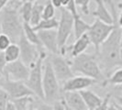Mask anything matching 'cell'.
Instances as JSON below:
<instances>
[{"mask_svg":"<svg viewBox=\"0 0 122 110\" xmlns=\"http://www.w3.org/2000/svg\"><path fill=\"white\" fill-rule=\"evenodd\" d=\"M37 110H53V106L48 103H39L37 105Z\"/></svg>","mask_w":122,"mask_h":110,"instance_id":"cell-34","label":"cell"},{"mask_svg":"<svg viewBox=\"0 0 122 110\" xmlns=\"http://www.w3.org/2000/svg\"><path fill=\"white\" fill-rule=\"evenodd\" d=\"M18 45L20 49V60L24 62L28 67L30 68L38 60L40 53L41 50H39V47L30 43L23 34L21 35L19 40L18 41Z\"/></svg>","mask_w":122,"mask_h":110,"instance_id":"cell-9","label":"cell"},{"mask_svg":"<svg viewBox=\"0 0 122 110\" xmlns=\"http://www.w3.org/2000/svg\"><path fill=\"white\" fill-rule=\"evenodd\" d=\"M19 5L6 6L0 12L2 33L10 38L11 41L18 42L23 34V21L19 16Z\"/></svg>","mask_w":122,"mask_h":110,"instance_id":"cell-3","label":"cell"},{"mask_svg":"<svg viewBox=\"0 0 122 110\" xmlns=\"http://www.w3.org/2000/svg\"><path fill=\"white\" fill-rule=\"evenodd\" d=\"M52 106H53V110H65V105L62 99L54 102Z\"/></svg>","mask_w":122,"mask_h":110,"instance_id":"cell-33","label":"cell"},{"mask_svg":"<svg viewBox=\"0 0 122 110\" xmlns=\"http://www.w3.org/2000/svg\"><path fill=\"white\" fill-rule=\"evenodd\" d=\"M25 1H29V2H32L33 3V2H38L39 0H25Z\"/></svg>","mask_w":122,"mask_h":110,"instance_id":"cell-45","label":"cell"},{"mask_svg":"<svg viewBox=\"0 0 122 110\" xmlns=\"http://www.w3.org/2000/svg\"><path fill=\"white\" fill-rule=\"evenodd\" d=\"M61 98L73 110H89L79 92H64Z\"/></svg>","mask_w":122,"mask_h":110,"instance_id":"cell-14","label":"cell"},{"mask_svg":"<svg viewBox=\"0 0 122 110\" xmlns=\"http://www.w3.org/2000/svg\"><path fill=\"white\" fill-rule=\"evenodd\" d=\"M6 110H16V106L14 103L12 102V100H9L8 103L6 105Z\"/></svg>","mask_w":122,"mask_h":110,"instance_id":"cell-37","label":"cell"},{"mask_svg":"<svg viewBox=\"0 0 122 110\" xmlns=\"http://www.w3.org/2000/svg\"><path fill=\"white\" fill-rule=\"evenodd\" d=\"M46 59V53L41 50L40 56L36 62L31 66L29 79L25 83L29 86V88L33 92L34 95H36L40 100H44V94L42 88L43 81V66L44 61Z\"/></svg>","mask_w":122,"mask_h":110,"instance_id":"cell-5","label":"cell"},{"mask_svg":"<svg viewBox=\"0 0 122 110\" xmlns=\"http://www.w3.org/2000/svg\"><path fill=\"white\" fill-rule=\"evenodd\" d=\"M111 98H113V102L118 105H122V85H114L109 93Z\"/></svg>","mask_w":122,"mask_h":110,"instance_id":"cell-25","label":"cell"},{"mask_svg":"<svg viewBox=\"0 0 122 110\" xmlns=\"http://www.w3.org/2000/svg\"><path fill=\"white\" fill-rule=\"evenodd\" d=\"M89 29H90V25L86 23L85 20H83L80 15L73 18V33L75 40L79 39L81 36L87 33Z\"/></svg>","mask_w":122,"mask_h":110,"instance_id":"cell-18","label":"cell"},{"mask_svg":"<svg viewBox=\"0 0 122 110\" xmlns=\"http://www.w3.org/2000/svg\"><path fill=\"white\" fill-rule=\"evenodd\" d=\"M12 1H13V3L16 4V5H21L25 0H12Z\"/></svg>","mask_w":122,"mask_h":110,"instance_id":"cell-40","label":"cell"},{"mask_svg":"<svg viewBox=\"0 0 122 110\" xmlns=\"http://www.w3.org/2000/svg\"><path fill=\"white\" fill-rule=\"evenodd\" d=\"M1 88L6 92L11 100L25 96H34L33 92L29 88L25 82L5 79Z\"/></svg>","mask_w":122,"mask_h":110,"instance_id":"cell-11","label":"cell"},{"mask_svg":"<svg viewBox=\"0 0 122 110\" xmlns=\"http://www.w3.org/2000/svg\"><path fill=\"white\" fill-rule=\"evenodd\" d=\"M60 9H61V18L59 20V26L57 29V35H58V45L60 50V55L63 56L67 51V48H65L66 42L73 30V17L64 7H61Z\"/></svg>","mask_w":122,"mask_h":110,"instance_id":"cell-6","label":"cell"},{"mask_svg":"<svg viewBox=\"0 0 122 110\" xmlns=\"http://www.w3.org/2000/svg\"><path fill=\"white\" fill-rule=\"evenodd\" d=\"M5 59L7 63L19 60L20 58V49L17 43H11L10 46L4 51Z\"/></svg>","mask_w":122,"mask_h":110,"instance_id":"cell-21","label":"cell"},{"mask_svg":"<svg viewBox=\"0 0 122 110\" xmlns=\"http://www.w3.org/2000/svg\"><path fill=\"white\" fill-rule=\"evenodd\" d=\"M117 24L120 28H122V11L120 12L119 16L117 17Z\"/></svg>","mask_w":122,"mask_h":110,"instance_id":"cell-38","label":"cell"},{"mask_svg":"<svg viewBox=\"0 0 122 110\" xmlns=\"http://www.w3.org/2000/svg\"><path fill=\"white\" fill-rule=\"evenodd\" d=\"M95 84H97L96 80L79 75V76H73V78L69 79L68 81L64 82L62 87H61V92H80L82 90H86L88 87L92 86Z\"/></svg>","mask_w":122,"mask_h":110,"instance_id":"cell-12","label":"cell"},{"mask_svg":"<svg viewBox=\"0 0 122 110\" xmlns=\"http://www.w3.org/2000/svg\"><path fill=\"white\" fill-rule=\"evenodd\" d=\"M32 8H33V3L29 1H24L19 6L18 13L24 23H30Z\"/></svg>","mask_w":122,"mask_h":110,"instance_id":"cell-22","label":"cell"},{"mask_svg":"<svg viewBox=\"0 0 122 110\" xmlns=\"http://www.w3.org/2000/svg\"><path fill=\"white\" fill-rule=\"evenodd\" d=\"M117 7H118V8H120V9H122V0H121V2H120V3L118 4Z\"/></svg>","mask_w":122,"mask_h":110,"instance_id":"cell-43","label":"cell"},{"mask_svg":"<svg viewBox=\"0 0 122 110\" xmlns=\"http://www.w3.org/2000/svg\"><path fill=\"white\" fill-rule=\"evenodd\" d=\"M12 102L16 106V110H30V108H32V104L34 103V98L33 96H25L14 99Z\"/></svg>","mask_w":122,"mask_h":110,"instance_id":"cell-24","label":"cell"},{"mask_svg":"<svg viewBox=\"0 0 122 110\" xmlns=\"http://www.w3.org/2000/svg\"><path fill=\"white\" fill-rule=\"evenodd\" d=\"M44 5H42L40 2H36L33 4V8L31 12L30 20V25L32 27H35L42 20V12Z\"/></svg>","mask_w":122,"mask_h":110,"instance_id":"cell-20","label":"cell"},{"mask_svg":"<svg viewBox=\"0 0 122 110\" xmlns=\"http://www.w3.org/2000/svg\"><path fill=\"white\" fill-rule=\"evenodd\" d=\"M11 44V40L10 38L4 34L1 33L0 34V52H4Z\"/></svg>","mask_w":122,"mask_h":110,"instance_id":"cell-28","label":"cell"},{"mask_svg":"<svg viewBox=\"0 0 122 110\" xmlns=\"http://www.w3.org/2000/svg\"><path fill=\"white\" fill-rule=\"evenodd\" d=\"M116 104V103H115ZM117 105V104H116ZM117 108H118V110H122V105H117Z\"/></svg>","mask_w":122,"mask_h":110,"instance_id":"cell-44","label":"cell"},{"mask_svg":"<svg viewBox=\"0 0 122 110\" xmlns=\"http://www.w3.org/2000/svg\"><path fill=\"white\" fill-rule=\"evenodd\" d=\"M49 60L59 83H64L74 76V73L71 66V62H69L62 55L51 54Z\"/></svg>","mask_w":122,"mask_h":110,"instance_id":"cell-8","label":"cell"},{"mask_svg":"<svg viewBox=\"0 0 122 110\" xmlns=\"http://www.w3.org/2000/svg\"><path fill=\"white\" fill-rule=\"evenodd\" d=\"M115 28V24L109 25L104 23L98 19H96L94 23L90 25V29L87 31V35L89 37L90 42L94 45L96 53L97 54L101 45L107 40L111 32Z\"/></svg>","mask_w":122,"mask_h":110,"instance_id":"cell-7","label":"cell"},{"mask_svg":"<svg viewBox=\"0 0 122 110\" xmlns=\"http://www.w3.org/2000/svg\"><path fill=\"white\" fill-rule=\"evenodd\" d=\"M90 43L91 42H90L89 37L87 35V33H86L83 36L80 37L79 39H77L71 48H67V50H70V51H71V57L74 58V57L82 54V53H85L86 50L88 48V46L90 45Z\"/></svg>","mask_w":122,"mask_h":110,"instance_id":"cell-16","label":"cell"},{"mask_svg":"<svg viewBox=\"0 0 122 110\" xmlns=\"http://www.w3.org/2000/svg\"><path fill=\"white\" fill-rule=\"evenodd\" d=\"M108 110H118V108H117V105L113 102L112 104L109 105V106H108Z\"/></svg>","mask_w":122,"mask_h":110,"instance_id":"cell-39","label":"cell"},{"mask_svg":"<svg viewBox=\"0 0 122 110\" xmlns=\"http://www.w3.org/2000/svg\"><path fill=\"white\" fill-rule=\"evenodd\" d=\"M9 100H10V98L8 96V95L6 94V92L4 89L0 88V110L6 109V105Z\"/></svg>","mask_w":122,"mask_h":110,"instance_id":"cell-29","label":"cell"},{"mask_svg":"<svg viewBox=\"0 0 122 110\" xmlns=\"http://www.w3.org/2000/svg\"><path fill=\"white\" fill-rule=\"evenodd\" d=\"M61 99H62V98H61ZM63 102H64V101H63ZM64 105H65V110H73L72 108H71V107H69L67 105L65 104V102H64Z\"/></svg>","mask_w":122,"mask_h":110,"instance_id":"cell-42","label":"cell"},{"mask_svg":"<svg viewBox=\"0 0 122 110\" xmlns=\"http://www.w3.org/2000/svg\"><path fill=\"white\" fill-rule=\"evenodd\" d=\"M89 3L90 0H75L76 6H80L81 11L83 12L84 15H89Z\"/></svg>","mask_w":122,"mask_h":110,"instance_id":"cell-30","label":"cell"},{"mask_svg":"<svg viewBox=\"0 0 122 110\" xmlns=\"http://www.w3.org/2000/svg\"><path fill=\"white\" fill-rule=\"evenodd\" d=\"M105 2L109 5L111 15L114 18L115 28L107 40L101 45L97 55L99 65L104 74L109 75L115 68L122 67V55L120 49L122 28H120L117 24V14L112 0H105Z\"/></svg>","mask_w":122,"mask_h":110,"instance_id":"cell-1","label":"cell"},{"mask_svg":"<svg viewBox=\"0 0 122 110\" xmlns=\"http://www.w3.org/2000/svg\"><path fill=\"white\" fill-rule=\"evenodd\" d=\"M6 64H7V62L5 59L4 52H0V75L4 76V71H5Z\"/></svg>","mask_w":122,"mask_h":110,"instance_id":"cell-32","label":"cell"},{"mask_svg":"<svg viewBox=\"0 0 122 110\" xmlns=\"http://www.w3.org/2000/svg\"><path fill=\"white\" fill-rule=\"evenodd\" d=\"M38 36L42 47L49 50L51 54H60L57 30L38 31Z\"/></svg>","mask_w":122,"mask_h":110,"instance_id":"cell-13","label":"cell"},{"mask_svg":"<svg viewBox=\"0 0 122 110\" xmlns=\"http://www.w3.org/2000/svg\"><path fill=\"white\" fill-rule=\"evenodd\" d=\"M55 7L54 6L51 4V0L47 1L44 4V7H43V12H42V19H50V18H55Z\"/></svg>","mask_w":122,"mask_h":110,"instance_id":"cell-27","label":"cell"},{"mask_svg":"<svg viewBox=\"0 0 122 110\" xmlns=\"http://www.w3.org/2000/svg\"><path fill=\"white\" fill-rule=\"evenodd\" d=\"M30 69L20 59L13 62H9L6 64L4 76L7 80L11 81H20L26 82L29 79Z\"/></svg>","mask_w":122,"mask_h":110,"instance_id":"cell-10","label":"cell"},{"mask_svg":"<svg viewBox=\"0 0 122 110\" xmlns=\"http://www.w3.org/2000/svg\"><path fill=\"white\" fill-rule=\"evenodd\" d=\"M2 33V28H1V22H0V34Z\"/></svg>","mask_w":122,"mask_h":110,"instance_id":"cell-46","label":"cell"},{"mask_svg":"<svg viewBox=\"0 0 122 110\" xmlns=\"http://www.w3.org/2000/svg\"><path fill=\"white\" fill-rule=\"evenodd\" d=\"M79 93L82 95L86 106L88 107L89 110H95L99 105L103 102V99L100 96H98L96 93H94L91 90L86 89V90L80 91Z\"/></svg>","mask_w":122,"mask_h":110,"instance_id":"cell-17","label":"cell"},{"mask_svg":"<svg viewBox=\"0 0 122 110\" xmlns=\"http://www.w3.org/2000/svg\"><path fill=\"white\" fill-rule=\"evenodd\" d=\"M59 26V21L56 18H50V19H42L39 24L33 27L35 31L41 30H57Z\"/></svg>","mask_w":122,"mask_h":110,"instance_id":"cell-23","label":"cell"},{"mask_svg":"<svg viewBox=\"0 0 122 110\" xmlns=\"http://www.w3.org/2000/svg\"><path fill=\"white\" fill-rule=\"evenodd\" d=\"M30 110H37V109H33V108H30Z\"/></svg>","mask_w":122,"mask_h":110,"instance_id":"cell-47","label":"cell"},{"mask_svg":"<svg viewBox=\"0 0 122 110\" xmlns=\"http://www.w3.org/2000/svg\"><path fill=\"white\" fill-rule=\"evenodd\" d=\"M97 8L95 11H93L92 15L97 18V19L107 23V24L113 25L114 24V18L112 17L111 13L108 11V9L107 8L106 4H105V0H94Z\"/></svg>","mask_w":122,"mask_h":110,"instance_id":"cell-15","label":"cell"},{"mask_svg":"<svg viewBox=\"0 0 122 110\" xmlns=\"http://www.w3.org/2000/svg\"><path fill=\"white\" fill-rule=\"evenodd\" d=\"M51 4L54 6V7H57V8H61V0H51Z\"/></svg>","mask_w":122,"mask_h":110,"instance_id":"cell-36","label":"cell"},{"mask_svg":"<svg viewBox=\"0 0 122 110\" xmlns=\"http://www.w3.org/2000/svg\"><path fill=\"white\" fill-rule=\"evenodd\" d=\"M10 0H0V12L7 6V4L9 3Z\"/></svg>","mask_w":122,"mask_h":110,"instance_id":"cell-35","label":"cell"},{"mask_svg":"<svg viewBox=\"0 0 122 110\" xmlns=\"http://www.w3.org/2000/svg\"><path fill=\"white\" fill-rule=\"evenodd\" d=\"M73 73H80L83 76H86L96 80L97 84L107 85V80L102 69L99 65L97 53H82L73 58L71 62Z\"/></svg>","mask_w":122,"mask_h":110,"instance_id":"cell-2","label":"cell"},{"mask_svg":"<svg viewBox=\"0 0 122 110\" xmlns=\"http://www.w3.org/2000/svg\"><path fill=\"white\" fill-rule=\"evenodd\" d=\"M42 88L44 94V101L46 103H54L61 99V89L59 81L57 79L49 59H45L43 66Z\"/></svg>","mask_w":122,"mask_h":110,"instance_id":"cell-4","label":"cell"},{"mask_svg":"<svg viewBox=\"0 0 122 110\" xmlns=\"http://www.w3.org/2000/svg\"><path fill=\"white\" fill-rule=\"evenodd\" d=\"M5 76H3V75H0V88L2 87V85H3V83H4V81H5Z\"/></svg>","mask_w":122,"mask_h":110,"instance_id":"cell-41","label":"cell"},{"mask_svg":"<svg viewBox=\"0 0 122 110\" xmlns=\"http://www.w3.org/2000/svg\"><path fill=\"white\" fill-rule=\"evenodd\" d=\"M23 32L26 37V39L30 43L36 45L37 47L41 48V43L38 36V32L34 30L33 27L30 25V23H23Z\"/></svg>","mask_w":122,"mask_h":110,"instance_id":"cell-19","label":"cell"},{"mask_svg":"<svg viewBox=\"0 0 122 110\" xmlns=\"http://www.w3.org/2000/svg\"><path fill=\"white\" fill-rule=\"evenodd\" d=\"M109 84L112 85H122V67L118 68L114 73L110 75L107 80V85Z\"/></svg>","mask_w":122,"mask_h":110,"instance_id":"cell-26","label":"cell"},{"mask_svg":"<svg viewBox=\"0 0 122 110\" xmlns=\"http://www.w3.org/2000/svg\"><path fill=\"white\" fill-rule=\"evenodd\" d=\"M110 98H111V95L110 94H107L106 95V97L103 98V102L98 105L97 107L95 110H108V106H109V101Z\"/></svg>","mask_w":122,"mask_h":110,"instance_id":"cell-31","label":"cell"}]
</instances>
